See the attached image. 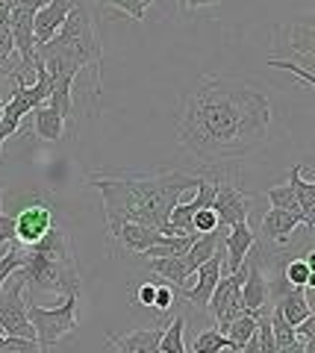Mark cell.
<instances>
[{
	"label": "cell",
	"mask_w": 315,
	"mask_h": 353,
	"mask_svg": "<svg viewBox=\"0 0 315 353\" xmlns=\"http://www.w3.org/2000/svg\"><path fill=\"white\" fill-rule=\"evenodd\" d=\"M271 106L263 92L236 80L203 77L183 101L177 141L203 165H224L259 148L268 136Z\"/></svg>",
	"instance_id": "obj_1"
},
{
	"label": "cell",
	"mask_w": 315,
	"mask_h": 353,
	"mask_svg": "<svg viewBox=\"0 0 315 353\" xmlns=\"http://www.w3.org/2000/svg\"><path fill=\"white\" fill-rule=\"evenodd\" d=\"M85 185L101 192L103 215L115 233L121 224L162 227L168 212L180 203V194L198 185V176L183 171H154V174H89Z\"/></svg>",
	"instance_id": "obj_2"
},
{
	"label": "cell",
	"mask_w": 315,
	"mask_h": 353,
	"mask_svg": "<svg viewBox=\"0 0 315 353\" xmlns=\"http://www.w3.org/2000/svg\"><path fill=\"white\" fill-rule=\"evenodd\" d=\"M36 57L45 65L48 77H74L77 80V74L83 68H94V77L101 80L103 48L85 3H77L71 9L65 24L57 30V36L48 44L36 48Z\"/></svg>",
	"instance_id": "obj_3"
},
{
	"label": "cell",
	"mask_w": 315,
	"mask_h": 353,
	"mask_svg": "<svg viewBox=\"0 0 315 353\" xmlns=\"http://www.w3.org/2000/svg\"><path fill=\"white\" fill-rule=\"evenodd\" d=\"M21 280L39 292H80V265L74 259L68 230L53 224L36 245L21 248Z\"/></svg>",
	"instance_id": "obj_4"
},
{
	"label": "cell",
	"mask_w": 315,
	"mask_h": 353,
	"mask_svg": "<svg viewBox=\"0 0 315 353\" xmlns=\"http://www.w3.org/2000/svg\"><path fill=\"white\" fill-rule=\"evenodd\" d=\"M77 297L80 292H65V301L59 306H39L27 301V318H30V327H32V336H36L39 347H53L57 341L71 336L80 327Z\"/></svg>",
	"instance_id": "obj_5"
},
{
	"label": "cell",
	"mask_w": 315,
	"mask_h": 353,
	"mask_svg": "<svg viewBox=\"0 0 315 353\" xmlns=\"http://www.w3.org/2000/svg\"><path fill=\"white\" fill-rule=\"evenodd\" d=\"M27 285L15 271L12 277L0 289V333L3 336H18V339H36L27 318Z\"/></svg>",
	"instance_id": "obj_6"
},
{
	"label": "cell",
	"mask_w": 315,
	"mask_h": 353,
	"mask_svg": "<svg viewBox=\"0 0 315 353\" xmlns=\"http://www.w3.org/2000/svg\"><path fill=\"white\" fill-rule=\"evenodd\" d=\"M242 280H245V265L238 271L221 277L219 285H215V292L210 294V301H206V309H210L212 321L221 327V333L227 330V324H230L233 318H238L245 312V306H242Z\"/></svg>",
	"instance_id": "obj_7"
},
{
	"label": "cell",
	"mask_w": 315,
	"mask_h": 353,
	"mask_svg": "<svg viewBox=\"0 0 315 353\" xmlns=\"http://www.w3.org/2000/svg\"><path fill=\"white\" fill-rule=\"evenodd\" d=\"M198 280L194 285H183V289H174V297H180V301H186L198 309H206V301H210V294L215 292V285H219L221 277H227V253H224V245L212 253L210 259H206L198 271Z\"/></svg>",
	"instance_id": "obj_8"
},
{
	"label": "cell",
	"mask_w": 315,
	"mask_h": 353,
	"mask_svg": "<svg viewBox=\"0 0 315 353\" xmlns=\"http://www.w3.org/2000/svg\"><path fill=\"white\" fill-rule=\"evenodd\" d=\"M251 206H254L251 194H245L236 183H215L212 212L219 218V227H233L238 221H247Z\"/></svg>",
	"instance_id": "obj_9"
},
{
	"label": "cell",
	"mask_w": 315,
	"mask_h": 353,
	"mask_svg": "<svg viewBox=\"0 0 315 353\" xmlns=\"http://www.w3.org/2000/svg\"><path fill=\"white\" fill-rule=\"evenodd\" d=\"M15 221V241L21 248H30L48 233V230L57 224L53 221V209L45 203V201H32L21 209L18 215H12Z\"/></svg>",
	"instance_id": "obj_10"
},
{
	"label": "cell",
	"mask_w": 315,
	"mask_h": 353,
	"mask_svg": "<svg viewBox=\"0 0 315 353\" xmlns=\"http://www.w3.org/2000/svg\"><path fill=\"white\" fill-rule=\"evenodd\" d=\"M245 280H242V306L245 312H259L268 303V283L263 277V259H259L256 245L245 256Z\"/></svg>",
	"instance_id": "obj_11"
},
{
	"label": "cell",
	"mask_w": 315,
	"mask_h": 353,
	"mask_svg": "<svg viewBox=\"0 0 315 353\" xmlns=\"http://www.w3.org/2000/svg\"><path fill=\"white\" fill-rule=\"evenodd\" d=\"M77 3H83V0H48V3L39 9L36 18H32V36H36V48H39V44H48L53 36H57V30L65 24V18H68V12Z\"/></svg>",
	"instance_id": "obj_12"
},
{
	"label": "cell",
	"mask_w": 315,
	"mask_h": 353,
	"mask_svg": "<svg viewBox=\"0 0 315 353\" xmlns=\"http://www.w3.org/2000/svg\"><path fill=\"white\" fill-rule=\"evenodd\" d=\"M298 227H303V221L283 212V209L271 206L268 212L263 215V239L268 241V245H274V248H289V241L295 239Z\"/></svg>",
	"instance_id": "obj_13"
},
{
	"label": "cell",
	"mask_w": 315,
	"mask_h": 353,
	"mask_svg": "<svg viewBox=\"0 0 315 353\" xmlns=\"http://www.w3.org/2000/svg\"><path fill=\"white\" fill-rule=\"evenodd\" d=\"M162 333H165V324H156L150 330H130L121 336H110V347L115 353H159Z\"/></svg>",
	"instance_id": "obj_14"
},
{
	"label": "cell",
	"mask_w": 315,
	"mask_h": 353,
	"mask_svg": "<svg viewBox=\"0 0 315 353\" xmlns=\"http://www.w3.org/2000/svg\"><path fill=\"white\" fill-rule=\"evenodd\" d=\"M221 245L227 253V274H233V271L242 268L247 250L256 245V236H254V230L247 227V221H238V224L227 227V236H224Z\"/></svg>",
	"instance_id": "obj_15"
},
{
	"label": "cell",
	"mask_w": 315,
	"mask_h": 353,
	"mask_svg": "<svg viewBox=\"0 0 315 353\" xmlns=\"http://www.w3.org/2000/svg\"><path fill=\"white\" fill-rule=\"evenodd\" d=\"M303 165H295L289 171V189L295 194V201L301 206V215H303V224L307 227H315V183L303 180Z\"/></svg>",
	"instance_id": "obj_16"
},
{
	"label": "cell",
	"mask_w": 315,
	"mask_h": 353,
	"mask_svg": "<svg viewBox=\"0 0 315 353\" xmlns=\"http://www.w3.org/2000/svg\"><path fill=\"white\" fill-rule=\"evenodd\" d=\"M224 236H227V227H215L212 233H203V236H198V241L183 253V259H186V268L192 271V277H194V271L201 268V265L212 256L215 250L221 248V241H224Z\"/></svg>",
	"instance_id": "obj_17"
},
{
	"label": "cell",
	"mask_w": 315,
	"mask_h": 353,
	"mask_svg": "<svg viewBox=\"0 0 315 353\" xmlns=\"http://www.w3.org/2000/svg\"><path fill=\"white\" fill-rule=\"evenodd\" d=\"M148 268L162 277L165 283H171V289H183L189 283L192 271L186 268V259L183 256H150L148 259Z\"/></svg>",
	"instance_id": "obj_18"
},
{
	"label": "cell",
	"mask_w": 315,
	"mask_h": 353,
	"mask_svg": "<svg viewBox=\"0 0 315 353\" xmlns=\"http://www.w3.org/2000/svg\"><path fill=\"white\" fill-rule=\"evenodd\" d=\"M274 309L286 318L292 327H298L303 318L312 315V306H309V301H307V294H303V289H295V285H289V289L277 297Z\"/></svg>",
	"instance_id": "obj_19"
},
{
	"label": "cell",
	"mask_w": 315,
	"mask_h": 353,
	"mask_svg": "<svg viewBox=\"0 0 315 353\" xmlns=\"http://www.w3.org/2000/svg\"><path fill=\"white\" fill-rule=\"evenodd\" d=\"M32 130H36L39 139L45 141H59L65 136V130H68V121H65L53 106H39L32 109Z\"/></svg>",
	"instance_id": "obj_20"
},
{
	"label": "cell",
	"mask_w": 315,
	"mask_h": 353,
	"mask_svg": "<svg viewBox=\"0 0 315 353\" xmlns=\"http://www.w3.org/2000/svg\"><path fill=\"white\" fill-rule=\"evenodd\" d=\"M315 262H312V250L307 248V253L303 256H289L283 262V268H280V274H283V280L289 285H295V289H309V285L315 283Z\"/></svg>",
	"instance_id": "obj_21"
},
{
	"label": "cell",
	"mask_w": 315,
	"mask_h": 353,
	"mask_svg": "<svg viewBox=\"0 0 315 353\" xmlns=\"http://www.w3.org/2000/svg\"><path fill=\"white\" fill-rule=\"evenodd\" d=\"M224 336L230 339V350H242L247 341H251L256 336V312H242L238 318H233L230 324H227Z\"/></svg>",
	"instance_id": "obj_22"
},
{
	"label": "cell",
	"mask_w": 315,
	"mask_h": 353,
	"mask_svg": "<svg viewBox=\"0 0 315 353\" xmlns=\"http://www.w3.org/2000/svg\"><path fill=\"white\" fill-rule=\"evenodd\" d=\"M183 330H186V321L183 315H174L165 333H162V341H159V353H189L186 350V341H183Z\"/></svg>",
	"instance_id": "obj_23"
},
{
	"label": "cell",
	"mask_w": 315,
	"mask_h": 353,
	"mask_svg": "<svg viewBox=\"0 0 315 353\" xmlns=\"http://www.w3.org/2000/svg\"><path fill=\"white\" fill-rule=\"evenodd\" d=\"M221 350H230V339L221 330H212V327L198 333L192 341V353H221Z\"/></svg>",
	"instance_id": "obj_24"
},
{
	"label": "cell",
	"mask_w": 315,
	"mask_h": 353,
	"mask_svg": "<svg viewBox=\"0 0 315 353\" xmlns=\"http://www.w3.org/2000/svg\"><path fill=\"white\" fill-rule=\"evenodd\" d=\"M312 39H315V30L309 24H298L292 27V36H289V48L292 53H298L303 62H312Z\"/></svg>",
	"instance_id": "obj_25"
},
{
	"label": "cell",
	"mask_w": 315,
	"mask_h": 353,
	"mask_svg": "<svg viewBox=\"0 0 315 353\" xmlns=\"http://www.w3.org/2000/svg\"><path fill=\"white\" fill-rule=\"evenodd\" d=\"M268 203L274 206V209H283V212H289V215H295V218L303 221L301 206H298V201H295V194H292L289 183H286V185H274V189H268Z\"/></svg>",
	"instance_id": "obj_26"
},
{
	"label": "cell",
	"mask_w": 315,
	"mask_h": 353,
	"mask_svg": "<svg viewBox=\"0 0 315 353\" xmlns=\"http://www.w3.org/2000/svg\"><path fill=\"white\" fill-rule=\"evenodd\" d=\"M268 321H271V333H274V341H277V350L289 347L292 341H295V327H292L286 318L277 312V309H271L268 312Z\"/></svg>",
	"instance_id": "obj_27"
},
{
	"label": "cell",
	"mask_w": 315,
	"mask_h": 353,
	"mask_svg": "<svg viewBox=\"0 0 315 353\" xmlns=\"http://www.w3.org/2000/svg\"><path fill=\"white\" fill-rule=\"evenodd\" d=\"M0 353H41L36 339H18V336H3L0 339Z\"/></svg>",
	"instance_id": "obj_28"
},
{
	"label": "cell",
	"mask_w": 315,
	"mask_h": 353,
	"mask_svg": "<svg viewBox=\"0 0 315 353\" xmlns=\"http://www.w3.org/2000/svg\"><path fill=\"white\" fill-rule=\"evenodd\" d=\"M154 3V0H110V6L118 9V12H124L130 18H136V21H142L148 15V6Z\"/></svg>",
	"instance_id": "obj_29"
},
{
	"label": "cell",
	"mask_w": 315,
	"mask_h": 353,
	"mask_svg": "<svg viewBox=\"0 0 315 353\" xmlns=\"http://www.w3.org/2000/svg\"><path fill=\"white\" fill-rule=\"evenodd\" d=\"M21 256H24V253H21V245L0 256V289H3V283H6V280L12 277V274L21 268Z\"/></svg>",
	"instance_id": "obj_30"
},
{
	"label": "cell",
	"mask_w": 315,
	"mask_h": 353,
	"mask_svg": "<svg viewBox=\"0 0 315 353\" xmlns=\"http://www.w3.org/2000/svg\"><path fill=\"white\" fill-rule=\"evenodd\" d=\"M194 233L198 236H203V233H212L215 227H219V218H215V212H212V206H206V209H198L194 212Z\"/></svg>",
	"instance_id": "obj_31"
},
{
	"label": "cell",
	"mask_w": 315,
	"mask_h": 353,
	"mask_svg": "<svg viewBox=\"0 0 315 353\" xmlns=\"http://www.w3.org/2000/svg\"><path fill=\"white\" fill-rule=\"evenodd\" d=\"M271 65H274V68H280V71H289V74L301 77V83L307 85V88H312V85H315V77H312V71H309V68H301V65L286 62V59H271Z\"/></svg>",
	"instance_id": "obj_32"
},
{
	"label": "cell",
	"mask_w": 315,
	"mask_h": 353,
	"mask_svg": "<svg viewBox=\"0 0 315 353\" xmlns=\"http://www.w3.org/2000/svg\"><path fill=\"white\" fill-rule=\"evenodd\" d=\"M6 241H15V221H12V215L0 212V250H3Z\"/></svg>",
	"instance_id": "obj_33"
},
{
	"label": "cell",
	"mask_w": 315,
	"mask_h": 353,
	"mask_svg": "<svg viewBox=\"0 0 315 353\" xmlns=\"http://www.w3.org/2000/svg\"><path fill=\"white\" fill-rule=\"evenodd\" d=\"M174 301H177V297H174V289H171V285H162V289H156V294H154V306L159 309V312L171 309Z\"/></svg>",
	"instance_id": "obj_34"
},
{
	"label": "cell",
	"mask_w": 315,
	"mask_h": 353,
	"mask_svg": "<svg viewBox=\"0 0 315 353\" xmlns=\"http://www.w3.org/2000/svg\"><path fill=\"white\" fill-rule=\"evenodd\" d=\"M154 294H156V285H154V283H145L142 289H139L136 301L142 303V306H154Z\"/></svg>",
	"instance_id": "obj_35"
},
{
	"label": "cell",
	"mask_w": 315,
	"mask_h": 353,
	"mask_svg": "<svg viewBox=\"0 0 315 353\" xmlns=\"http://www.w3.org/2000/svg\"><path fill=\"white\" fill-rule=\"evenodd\" d=\"M180 9H198V6H212V3H221V0H177Z\"/></svg>",
	"instance_id": "obj_36"
},
{
	"label": "cell",
	"mask_w": 315,
	"mask_h": 353,
	"mask_svg": "<svg viewBox=\"0 0 315 353\" xmlns=\"http://www.w3.org/2000/svg\"><path fill=\"white\" fill-rule=\"evenodd\" d=\"M277 353H307V350H303V341H301V339H295L289 347H280Z\"/></svg>",
	"instance_id": "obj_37"
},
{
	"label": "cell",
	"mask_w": 315,
	"mask_h": 353,
	"mask_svg": "<svg viewBox=\"0 0 315 353\" xmlns=\"http://www.w3.org/2000/svg\"><path fill=\"white\" fill-rule=\"evenodd\" d=\"M236 353H259V345H256V336H254L251 341H247V345H245L242 350H236Z\"/></svg>",
	"instance_id": "obj_38"
},
{
	"label": "cell",
	"mask_w": 315,
	"mask_h": 353,
	"mask_svg": "<svg viewBox=\"0 0 315 353\" xmlns=\"http://www.w3.org/2000/svg\"><path fill=\"white\" fill-rule=\"evenodd\" d=\"M3 106H6V101H0V118H3Z\"/></svg>",
	"instance_id": "obj_39"
},
{
	"label": "cell",
	"mask_w": 315,
	"mask_h": 353,
	"mask_svg": "<svg viewBox=\"0 0 315 353\" xmlns=\"http://www.w3.org/2000/svg\"><path fill=\"white\" fill-rule=\"evenodd\" d=\"M0 197H3V183H0Z\"/></svg>",
	"instance_id": "obj_40"
}]
</instances>
